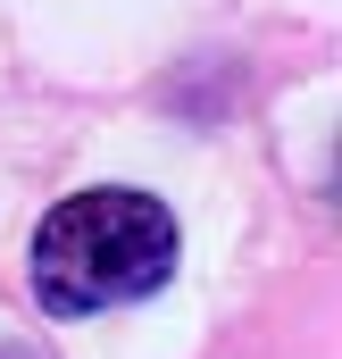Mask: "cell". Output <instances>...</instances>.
<instances>
[{"mask_svg":"<svg viewBox=\"0 0 342 359\" xmlns=\"http://www.w3.org/2000/svg\"><path fill=\"white\" fill-rule=\"evenodd\" d=\"M167 276H175V217L125 184L59 201L34 234V292L59 318H100V309L151 301Z\"/></svg>","mask_w":342,"mask_h":359,"instance_id":"cell-1","label":"cell"},{"mask_svg":"<svg viewBox=\"0 0 342 359\" xmlns=\"http://www.w3.org/2000/svg\"><path fill=\"white\" fill-rule=\"evenodd\" d=\"M0 359H34V351H0Z\"/></svg>","mask_w":342,"mask_h":359,"instance_id":"cell-2","label":"cell"}]
</instances>
